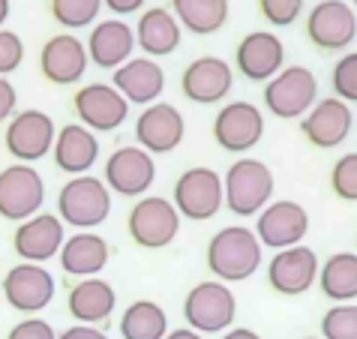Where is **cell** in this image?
I'll list each match as a JSON object with an SVG mask.
<instances>
[{"label":"cell","mask_w":357,"mask_h":339,"mask_svg":"<svg viewBox=\"0 0 357 339\" xmlns=\"http://www.w3.org/2000/svg\"><path fill=\"white\" fill-rule=\"evenodd\" d=\"M261 267V243L252 228L225 225L207 243V271L220 282H246Z\"/></svg>","instance_id":"1"},{"label":"cell","mask_w":357,"mask_h":339,"mask_svg":"<svg viewBox=\"0 0 357 339\" xmlns=\"http://www.w3.org/2000/svg\"><path fill=\"white\" fill-rule=\"evenodd\" d=\"M273 172L267 168L261 159L243 156L231 163V168L222 177V195L225 207L234 216H259L273 198Z\"/></svg>","instance_id":"2"},{"label":"cell","mask_w":357,"mask_h":339,"mask_svg":"<svg viewBox=\"0 0 357 339\" xmlns=\"http://www.w3.org/2000/svg\"><path fill=\"white\" fill-rule=\"evenodd\" d=\"M108 213H112V193L102 177L78 174L57 193V216L78 232H91V228L102 225Z\"/></svg>","instance_id":"3"},{"label":"cell","mask_w":357,"mask_h":339,"mask_svg":"<svg viewBox=\"0 0 357 339\" xmlns=\"http://www.w3.org/2000/svg\"><path fill=\"white\" fill-rule=\"evenodd\" d=\"M237 315V297L220 279H204L190 288L183 301V318L195 333H225L234 324Z\"/></svg>","instance_id":"4"},{"label":"cell","mask_w":357,"mask_h":339,"mask_svg":"<svg viewBox=\"0 0 357 339\" xmlns=\"http://www.w3.org/2000/svg\"><path fill=\"white\" fill-rule=\"evenodd\" d=\"M319 103V78L306 66H282L264 84V108L280 121H297Z\"/></svg>","instance_id":"5"},{"label":"cell","mask_w":357,"mask_h":339,"mask_svg":"<svg viewBox=\"0 0 357 339\" xmlns=\"http://www.w3.org/2000/svg\"><path fill=\"white\" fill-rule=\"evenodd\" d=\"M126 232L142 249H165L177 241L181 213L162 195H142L126 216Z\"/></svg>","instance_id":"6"},{"label":"cell","mask_w":357,"mask_h":339,"mask_svg":"<svg viewBox=\"0 0 357 339\" xmlns=\"http://www.w3.org/2000/svg\"><path fill=\"white\" fill-rule=\"evenodd\" d=\"M172 204L183 219H192V223L213 219L225 204L222 177L216 174L213 168H207V165L186 168V172L174 181Z\"/></svg>","instance_id":"7"},{"label":"cell","mask_w":357,"mask_h":339,"mask_svg":"<svg viewBox=\"0 0 357 339\" xmlns=\"http://www.w3.org/2000/svg\"><path fill=\"white\" fill-rule=\"evenodd\" d=\"M303 31L319 52H345L357 39V13L345 0H319L306 13Z\"/></svg>","instance_id":"8"},{"label":"cell","mask_w":357,"mask_h":339,"mask_svg":"<svg viewBox=\"0 0 357 339\" xmlns=\"http://www.w3.org/2000/svg\"><path fill=\"white\" fill-rule=\"evenodd\" d=\"M54 121L39 108H24V112H15L6 121V133H3V144L6 153L15 159V163L33 165L43 156L52 153L54 144Z\"/></svg>","instance_id":"9"},{"label":"cell","mask_w":357,"mask_h":339,"mask_svg":"<svg viewBox=\"0 0 357 339\" xmlns=\"http://www.w3.org/2000/svg\"><path fill=\"white\" fill-rule=\"evenodd\" d=\"M45 202V183L33 165L13 163L0 172V216L9 223H24L39 213Z\"/></svg>","instance_id":"10"},{"label":"cell","mask_w":357,"mask_h":339,"mask_svg":"<svg viewBox=\"0 0 357 339\" xmlns=\"http://www.w3.org/2000/svg\"><path fill=\"white\" fill-rule=\"evenodd\" d=\"M73 112L91 133H114L130 117V103L105 82L82 84L73 96Z\"/></svg>","instance_id":"11"},{"label":"cell","mask_w":357,"mask_h":339,"mask_svg":"<svg viewBox=\"0 0 357 339\" xmlns=\"http://www.w3.org/2000/svg\"><path fill=\"white\" fill-rule=\"evenodd\" d=\"M102 181L108 193H117L123 198H142L144 193H151L156 181V163L138 144H123L105 159Z\"/></svg>","instance_id":"12"},{"label":"cell","mask_w":357,"mask_h":339,"mask_svg":"<svg viewBox=\"0 0 357 339\" xmlns=\"http://www.w3.org/2000/svg\"><path fill=\"white\" fill-rule=\"evenodd\" d=\"M264 135V114L259 105L234 99L225 103L213 117V142L228 153H246Z\"/></svg>","instance_id":"13"},{"label":"cell","mask_w":357,"mask_h":339,"mask_svg":"<svg viewBox=\"0 0 357 339\" xmlns=\"http://www.w3.org/2000/svg\"><path fill=\"white\" fill-rule=\"evenodd\" d=\"M54 276L43 264H15L0 279V294L15 312L36 315L54 301Z\"/></svg>","instance_id":"14"},{"label":"cell","mask_w":357,"mask_h":339,"mask_svg":"<svg viewBox=\"0 0 357 339\" xmlns=\"http://www.w3.org/2000/svg\"><path fill=\"white\" fill-rule=\"evenodd\" d=\"M306 232H310V213L303 204L282 198V202H271L255 219V237L261 246L271 249H291L297 243H303Z\"/></svg>","instance_id":"15"},{"label":"cell","mask_w":357,"mask_h":339,"mask_svg":"<svg viewBox=\"0 0 357 339\" xmlns=\"http://www.w3.org/2000/svg\"><path fill=\"white\" fill-rule=\"evenodd\" d=\"M319 267L321 262L315 255V249L297 243L291 249H280L271 258V264H267V282L282 297H301L315 285Z\"/></svg>","instance_id":"16"},{"label":"cell","mask_w":357,"mask_h":339,"mask_svg":"<svg viewBox=\"0 0 357 339\" xmlns=\"http://www.w3.org/2000/svg\"><path fill=\"white\" fill-rule=\"evenodd\" d=\"M186 135V121L172 103L144 105V112L135 117V142L151 156H162L177 151Z\"/></svg>","instance_id":"17"},{"label":"cell","mask_w":357,"mask_h":339,"mask_svg":"<svg viewBox=\"0 0 357 339\" xmlns=\"http://www.w3.org/2000/svg\"><path fill=\"white\" fill-rule=\"evenodd\" d=\"M87 63H91L87 61V48L73 33H57L45 39V45L39 48V73L54 87L78 84L87 73Z\"/></svg>","instance_id":"18"},{"label":"cell","mask_w":357,"mask_h":339,"mask_svg":"<svg viewBox=\"0 0 357 339\" xmlns=\"http://www.w3.org/2000/svg\"><path fill=\"white\" fill-rule=\"evenodd\" d=\"M285 66V45L273 31L246 33L234 48V69L246 82H271Z\"/></svg>","instance_id":"19"},{"label":"cell","mask_w":357,"mask_h":339,"mask_svg":"<svg viewBox=\"0 0 357 339\" xmlns=\"http://www.w3.org/2000/svg\"><path fill=\"white\" fill-rule=\"evenodd\" d=\"M351 123H354L351 105L336 96H324L303 114L301 133L312 147L331 151V147H340L351 135Z\"/></svg>","instance_id":"20"},{"label":"cell","mask_w":357,"mask_h":339,"mask_svg":"<svg viewBox=\"0 0 357 339\" xmlns=\"http://www.w3.org/2000/svg\"><path fill=\"white\" fill-rule=\"evenodd\" d=\"M231 87H234L231 63L222 61V57H213V54L195 57L181 75V91L195 105L222 103V99L231 93Z\"/></svg>","instance_id":"21"},{"label":"cell","mask_w":357,"mask_h":339,"mask_svg":"<svg viewBox=\"0 0 357 339\" xmlns=\"http://www.w3.org/2000/svg\"><path fill=\"white\" fill-rule=\"evenodd\" d=\"M63 223L54 213H36L24 223H18L13 234V249L15 255L27 264H45L61 255L63 246Z\"/></svg>","instance_id":"22"},{"label":"cell","mask_w":357,"mask_h":339,"mask_svg":"<svg viewBox=\"0 0 357 339\" xmlns=\"http://www.w3.org/2000/svg\"><path fill=\"white\" fill-rule=\"evenodd\" d=\"M112 87L130 105H153L165 91V69L153 57H130L112 73Z\"/></svg>","instance_id":"23"},{"label":"cell","mask_w":357,"mask_h":339,"mask_svg":"<svg viewBox=\"0 0 357 339\" xmlns=\"http://www.w3.org/2000/svg\"><path fill=\"white\" fill-rule=\"evenodd\" d=\"M87 61L99 69H114L123 66L135 52V31L121 18H108V22L93 24L87 36Z\"/></svg>","instance_id":"24"},{"label":"cell","mask_w":357,"mask_h":339,"mask_svg":"<svg viewBox=\"0 0 357 339\" xmlns=\"http://www.w3.org/2000/svg\"><path fill=\"white\" fill-rule=\"evenodd\" d=\"M54 165L66 174H91V168L99 159V138L82 123H66L63 129H57L54 144H52Z\"/></svg>","instance_id":"25"},{"label":"cell","mask_w":357,"mask_h":339,"mask_svg":"<svg viewBox=\"0 0 357 339\" xmlns=\"http://www.w3.org/2000/svg\"><path fill=\"white\" fill-rule=\"evenodd\" d=\"M117 306V294L112 282L99 276H91V279H78V282L69 288L66 294V312L75 318V324H102L105 318H112Z\"/></svg>","instance_id":"26"},{"label":"cell","mask_w":357,"mask_h":339,"mask_svg":"<svg viewBox=\"0 0 357 339\" xmlns=\"http://www.w3.org/2000/svg\"><path fill=\"white\" fill-rule=\"evenodd\" d=\"M181 36H183V27L177 24L172 9L165 6L144 9L135 24V45L144 52V57H153V61L172 54L174 48H181Z\"/></svg>","instance_id":"27"},{"label":"cell","mask_w":357,"mask_h":339,"mask_svg":"<svg viewBox=\"0 0 357 339\" xmlns=\"http://www.w3.org/2000/svg\"><path fill=\"white\" fill-rule=\"evenodd\" d=\"M108 255H112V249H108L105 237H99L96 232H75L73 237L63 241L57 258H61L63 273L78 276V279H91L108 264Z\"/></svg>","instance_id":"28"},{"label":"cell","mask_w":357,"mask_h":339,"mask_svg":"<svg viewBox=\"0 0 357 339\" xmlns=\"http://www.w3.org/2000/svg\"><path fill=\"white\" fill-rule=\"evenodd\" d=\"M228 0H172V15L183 31L195 36H211L228 22Z\"/></svg>","instance_id":"29"},{"label":"cell","mask_w":357,"mask_h":339,"mask_svg":"<svg viewBox=\"0 0 357 339\" xmlns=\"http://www.w3.org/2000/svg\"><path fill=\"white\" fill-rule=\"evenodd\" d=\"M319 288L327 301L351 303L357 297V253H333L319 267Z\"/></svg>","instance_id":"30"},{"label":"cell","mask_w":357,"mask_h":339,"mask_svg":"<svg viewBox=\"0 0 357 339\" xmlns=\"http://www.w3.org/2000/svg\"><path fill=\"white\" fill-rule=\"evenodd\" d=\"M117 327L123 339H165L168 315L156 301H135L123 309Z\"/></svg>","instance_id":"31"},{"label":"cell","mask_w":357,"mask_h":339,"mask_svg":"<svg viewBox=\"0 0 357 339\" xmlns=\"http://www.w3.org/2000/svg\"><path fill=\"white\" fill-rule=\"evenodd\" d=\"M102 0H48V13L63 31H82V27L93 24Z\"/></svg>","instance_id":"32"},{"label":"cell","mask_w":357,"mask_h":339,"mask_svg":"<svg viewBox=\"0 0 357 339\" xmlns=\"http://www.w3.org/2000/svg\"><path fill=\"white\" fill-rule=\"evenodd\" d=\"M321 339H357V303H336L321 318Z\"/></svg>","instance_id":"33"},{"label":"cell","mask_w":357,"mask_h":339,"mask_svg":"<svg viewBox=\"0 0 357 339\" xmlns=\"http://www.w3.org/2000/svg\"><path fill=\"white\" fill-rule=\"evenodd\" d=\"M331 87L333 96L342 103H357V52H345L340 61L333 63L331 73Z\"/></svg>","instance_id":"34"},{"label":"cell","mask_w":357,"mask_h":339,"mask_svg":"<svg viewBox=\"0 0 357 339\" xmlns=\"http://www.w3.org/2000/svg\"><path fill=\"white\" fill-rule=\"evenodd\" d=\"M331 189L340 202H357V153H342L333 163Z\"/></svg>","instance_id":"35"},{"label":"cell","mask_w":357,"mask_h":339,"mask_svg":"<svg viewBox=\"0 0 357 339\" xmlns=\"http://www.w3.org/2000/svg\"><path fill=\"white\" fill-rule=\"evenodd\" d=\"M259 13L267 24L291 27L303 15V0H259Z\"/></svg>","instance_id":"36"},{"label":"cell","mask_w":357,"mask_h":339,"mask_svg":"<svg viewBox=\"0 0 357 339\" xmlns=\"http://www.w3.org/2000/svg\"><path fill=\"white\" fill-rule=\"evenodd\" d=\"M24 61V43L15 31L0 27V78H6L9 73H15Z\"/></svg>","instance_id":"37"},{"label":"cell","mask_w":357,"mask_h":339,"mask_svg":"<svg viewBox=\"0 0 357 339\" xmlns=\"http://www.w3.org/2000/svg\"><path fill=\"white\" fill-rule=\"evenodd\" d=\"M6 339H57L54 327L39 315H27L24 322H18L13 331L6 333Z\"/></svg>","instance_id":"38"},{"label":"cell","mask_w":357,"mask_h":339,"mask_svg":"<svg viewBox=\"0 0 357 339\" xmlns=\"http://www.w3.org/2000/svg\"><path fill=\"white\" fill-rule=\"evenodd\" d=\"M15 103H18L15 84L9 82V78H0V123L15 114Z\"/></svg>","instance_id":"39"},{"label":"cell","mask_w":357,"mask_h":339,"mask_svg":"<svg viewBox=\"0 0 357 339\" xmlns=\"http://www.w3.org/2000/svg\"><path fill=\"white\" fill-rule=\"evenodd\" d=\"M57 339H108L99 327H91V324H73L66 327L63 333H57Z\"/></svg>","instance_id":"40"},{"label":"cell","mask_w":357,"mask_h":339,"mask_svg":"<svg viewBox=\"0 0 357 339\" xmlns=\"http://www.w3.org/2000/svg\"><path fill=\"white\" fill-rule=\"evenodd\" d=\"M147 3V0H102V6H108L114 15H132Z\"/></svg>","instance_id":"41"},{"label":"cell","mask_w":357,"mask_h":339,"mask_svg":"<svg viewBox=\"0 0 357 339\" xmlns=\"http://www.w3.org/2000/svg\"><path fill=\"white\" fill-rule=\"evenodd\" d=\"M222 339H261V336L255 331H250V327H228L222 333Z\"/></svg>","instance_id":"42"},{"label":"cell","mask_w":357,"mask_h":339,"mask_svg":"<svg viewBox=\"0 0 357 339\" xmlns=\"http://www.w3.org/2000/svg\"><path fill=\"white\" fill-rule=\"evenodd\" d=\"M165 339H204V336L195 333V331H190V327H177V331H168Z\"/></svg>","instance_id":"43"},{"label":"cell","mask_w":357,"mask_h":339,"mask_svg":"<svg viewBox=\"0 0 357 339\" xmlns=\"http://www.w3.org/2000/svg\"><path fill=\"white\" fill-rule=\"evenodd\" d=\"M6 18H9V0H0V27L6 24Z\"/></svg>","instance_id":"44"},{"label":"cell","mask_w":357,"mask_h":339,"mask_svg":"<svg viewBox=\"0 0 357 339\" xmlns=\"http://www.w3.org/2000/svg\"><path fill=\"white\" fill-rule=\"evenodd\" d=\"M351 9H354V13H357V0H351Z\"/></svg>","instance_id":"45"},{"label":"cell","mask_w":357,"mask_h":339,"mask_svg":"<svg viewBox=\"0 0 357 339\" xmlns=\"http://www.w3.org/2000/svg\"><path fill=\"white\" fill-rule=\"evenodd\" d=\"M303 339H321V336H303Z\"/></svg>","instance_id":"46"}]
</instances>
